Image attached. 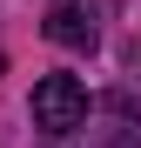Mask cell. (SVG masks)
I'll return each mask as SVG.
<instances>
[{
  "label": "cell",
  "instance_id": "obj_1",
  "mask_svg": "<svg viewBox=\"0 0 141 148\" xmlns=\"http://www.w3.org/2000/svg\"><path fill=\"white\" fill-rule=\"evenodd\" d=\"M34 128L47 141H67V135L87 128V88L74 74H40L34 81Z\"/></svg>",
  "mask_w": 141,
  "mask_h": 148
},
{
  "label": "cell",
  "instance_id": "obj_2",
  "mask_svg": "<svg viewBox=\"0 0 141 148\" xmlns=\"http://www.w3.org/2000/svg\"><path fill=\"white\" fill-rule=\"evenodd\" d=\"M47 40L67 47V54H87V47L101 40V7H94V0H54V7H47Z\"/></svg>",
  "mask_w": 141,
  "mask_h": 148
},
{
  "label": "cell",
  "instance_id": "obj_3",
  "mask_svg": "<svg viewBox=\"0 0 141 148\" xmlns=\"http://www.w3.org/2000/svg\"><path fill=\"white\" fill-rule=\"evenodd\" d=\"M0 74H7V61H0Z\"/></svg>",
  "mask_w": 141,
  "mask_h": 148
}]
</instances>
